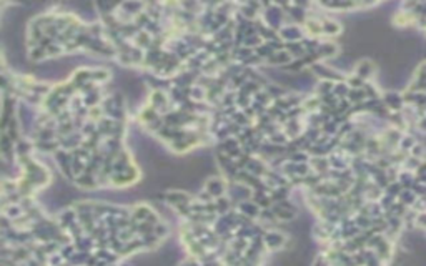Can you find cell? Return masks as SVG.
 I'll return each mask as SVG.
<instances>
[{"mask_svg":"<svg viewBox=\"0 0 426 266\" xmlns=\"http://www.w3.org/2000/svg\"><path fill=\"white\" fill-rule=\"evenodd\" d=\"M45 57H49V55H47V50L44 49V47L37 45V47H32V49H30V60L40 62V60H44Z\"/></svg>","mask_w":426,"mask_h":266,"instance_id":"ba28073f","label":"cell"},{"mask_svg":"<svg viewBox=\"0 0 426 266\" xmlns=\"http://www.w3.org/2000/svg\"><path fill=\"white\" fill-rule=\"evenodd\" d=\"M15 151H17V153L20 155V158H23V156L29 155V151H30V143H27V142H18V145H17V147H15Z\"/></svg>","mask_w":426,"mask_h":266,"instance_id":"30bf717a","label":"cell"},{"mask_svg":"<svg viewBox=\"0 0 426 266\" xmlns=\"http://www.w3.org/2000/svg\"><path fill=\"white\" fill-rule=\"evenodd\" d=\"M150 107H153L155 110H167V107H169V99H167V95L162 92V90H157V92L152 93L150 97Z\"/></svg>","mask_w":426,"mask_h":266,"instance_id":"7a4b0ae2","label":"cell"},{"mask_svg":"<svg viewBox=\"0 0 426 266\" xmlns=\"http://www.w3.org/2000/svg\"><path fill=\"white\" fill-rule=\"evenodd\" d=\"M136 47H138V49H150L152 47V44H153V42H152V35L148 33V32H140L138 35H136Z\"/></svg>","mask_w":426,"mask_h":266,"instance_id":"52a82bcc","label":"cell"},{"mask_svg":"<svg viewBox=\"0 0 426 266\" xmlns=\"http://www.w3.org/2000/svg\"><path fill=\"white\" fill-rule=\"evenodd\" d=\"M307 158H308V155L305 153V150H298V151H295V153L291 155L290 162H293V163H305V162H307Z\"/></svg>","mask_w":426,"mask_h":266,"instance_id":"8fae6325","label":"cell"},{"mask_svg":"<svg viewBox=\"0 0 426 266\" xmlns=\"http://www.w3.org/2000/svg\"><path fill=\"white\" fill-rule=\"evenodd\" d=\"M205 190L208 191L213 198H220L222 195H223V191H225V183L222 182L220 178H210L208 182H206V188Z\"/></svg>","mask_w":426,"mask_h":266,"instance_id":"6da1fadb","label":"cell"},{"mask_svg":"<svg viewBox=\"0 0 426 266\" xmlns=\"http://www.w3.org/2000/svg\"><path fill=\"white\" fill-rule=\"evenodd\" d=\"M281 35H283V38L298 42V38H302V30L296 29V27H285V29L281 30Z\"/></svg>","mask_w":426,"mask_h":266,"instance_id":"8992f818","label":"cell"},{"mask_svg":"<svg viewBox=\"0 0 426 266\" xmlns=\"http://www.w3.org/2000/svg\"><path fill=\"white\" fill-rule=\"evenodd\" d=\"M291 60H293L291 53H288L287 50H281V52H275L265 62H268L270 65H290Z\"/></svg>","mask_w":426,"mask_h":266,"instance_id":"277c9868","label":"cell"},{"mask_svg":"<svg viewBox=\"0 0 426 266\" xmlns=\"http://www.w3.org/2000/svg\"><path fill=\"white\" fill-rule=\"evenodd\" d=\"M240 210L243 211V215L245 216H248V218H255V216H260V206L256 205L255 201H243V203H240Z\"/></svg>","mask_w":426,"mask_h":266,"instance_id":"5b68a950","label":"cell"},{"mask_svg":"<svg viewBox=\"0 0 426 266\" xmlns=\"http://www.w3.org/2000/svg\"><path fill=\"white\" fill-rule=\"evenodd\" d=\"M155 234L162 240L163 236H167L169 234V228H167L165 225H162V223H158V225H155Z\"/></svg>","mask_w":426,"mask_h":266,"instance_id":"7c38bea8","label":"cell"},{"mask_svg":"<svg viewBox=\"0 0 426 266\" xmlns=\"http://www.w3.org/2000/svg\"><path fill=\"white\" fill-rule=\"evenodd\" d=\"M263 241H265V246H268V248H272V249H276L285 243V238H283V234H280L276 232H268V233L263 234Z\"/></svg>","mask_w":426,"mask_h":266,"instance_id":"3957f363","label":"cell"},{"mask_svg":"<svg viewBox=\"0 0 426 266\" xmlns=\"http://www.w3.org/2000/svg\"><path fill=\"white\" fill-rule=\"evenodd\" d=\"M323 32L331 35V33H338L340 32V25L337 22H331V20H326L325 23H323Z\"/></svg>","mask_w":426,"mask_h":266,"instance_id":"9c48e42d","label":"cell"}]
</instances>
